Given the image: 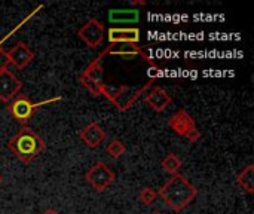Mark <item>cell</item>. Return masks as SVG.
I'll use <instances>...</instances> for the list:
<instances>
[{"instance_id":"obj_1","label":"cell","mask_w":254,"mask_h":214,"mask_svg":"<svg viewBox=\"0 0 254 214\" xmlns=\"http://www.w3.org/2000/svg\"><path fill=\"white\" fill-rule=\"evenodd\" d=\"M159 197L174 212H183L198 197V189L182 174L171 176V179L159 189Z\"/></svg>"},{"instance_id":"obj_2","label":"cell","mask_w":254,"mask_h":214,"mask_svg":"<svg viewBox=\"0 0 254 214\" xmlns=\"http://www.w3.org/2000/svg\"><path fill=\"white\" fill-rule=\"evenodd\" d=\"M7 147L21 162L30 164L45 150L46 144L34 130L24 125L7 142Z\"/></svg>"},{"instance_id":"obj_3","label":"cell","mask_w":254,"mask_h":214,"mask_svg":"<svg viewBox=\"0 0 254 214\" xmlns=\"http://www.w3.org/2000/svg\"><path fill=\"white\" fill-rule=\"evenodd\" d=\"M153 80H149L140 88H132L128 85H121V86H110L107 83L101 85V95L107 98L119 112H127L131 109V106L141 97L144 92L152 86Z\"/></svg>"},{"instance_id":"obj_4","label":"cell","mask_w":254,"mask_h":214,"mask_svg":"<svg viewBox=\"0 0 254 214\" xmlns=\"http://www.w3.org/2000/svg\"><path fill=\"white\" fill-rule=\"evenodd\" d=\"M58 100H61V97H55V98H52V100H46V101H42V103H34V101H31L27 95L18 94V95L7 104L6 110H7V113H9L16 122L25 125V124L33 118V115H34L42 106L49 104V103H52V101H58Z\"/></svg>"},{"instance_id":"obj_5","label":"cell","mask_w":254,"mask_h":214,"mask_svg":"<svg viewBox=\"0 0 254 214\" xmlns=\"http://www.w3.org/2000/svg\"><path fill=\"white\" fill-rule=\"evenodd\" d=\"M168 127L180 137L186 139L189 143H196L201 139V131L196 128L193 118L185 110V109H179L176 113L171 115L170 121H168Z\"/></svg>"},{"instance_id":"obj_6","label":"cell","mask_w":254,"mask_h":214,"mask_svg":"<svg viewBox=\"0 0 254 214\" xmlns=\"http://www.w3.org/2000/svg\"><path fill=\"white\" fill-rule=\"evenodd\" d=\"M116 179V174L104 161H97L86 173L85 180L95 192H104Z\"/></svg>"},{"instance_id":"obj_7","label":"cell","mask_w":254,"mask_h":214,"mask_svg":"<svg viewBox=\"0 0 254 214\" xmlns=\"http://www.w3.org/2000/svg\"><path fill=\"white\" fill-rule=\"evenodd\" d=\"M104 33H106L104 24L97 18H91L77 30V37L88 48L97 49L104 40Z\"/></svg>"},{"instance_id":"obj_8","label":"cell","mask_w":254,"mask_h":214,"mask_svg":"<svg viewBox=\"0 0 254 214\" xmlns=\"http://www.w3.org/2000/svg\"><path fill=\"white\" fill-rule=\"evenodd\" d=\"M106 55H113V57H122V58H127V60H131V58H135V57H141L144 58L149 64H153L155 61L150 60L144 51L137 45V43H110L107 48H104L101 51V54L98 55V58H104Z\"/></svg>"},{"instance_id":"obj_9","label":"cell","mask_w":254,"mask_h":214,"mask_svg":"<svg viewBox=\"0 0 254 214\" xmlns=\"http://www.w3.org/2000/svg\"><path fill=\"white\" fill-rule=\"evenodd\" d=\"M6 58L9 66H13L16 70H24L34 60V52L24 42H16L10 49L6 51Z\"/></svg>"},{"instance_id":"obj_10","label":"cell","mask_w":254,"mask_h":214,"mask_svg":"<svg viewBox=\"0 0 254 214\" xmlns=\"http://www.w3.org/2000/svg\"><path fill=\"white\" fill-rule=\"evenodd\" d=\"M22 89V82L9 70L3 69L0 71V101L10 103Z\"/></svg>"},{"instance_id":"obj_11","label":"cell","mask_w":254,"mask_h":214,"mask_svg":"<svg viewBox=\"0 0 254 214\" xmlns=\"http://www.w3.org/2000/svg\"><path fill=\"white\" fill-rule=\"evenodd\" d=\"M80 140L83 142V144L89 149H97L100 147L104 140L107 139V133L104 131V128L97 124V122H91L88 127H85L80 133H79Z\"/></svg>"},{"instance_id":"obj_12","label":"cell","mask_w":254,"mask_h":214,"mask_svg":"<svg viewBox=\"0 0 254 214\" xmlns=\"http://www.w3.org/2000/svg\"><path fill=\"white\" fill-rule=\"evenodd\" d=\"M107 39L110 43H137L140 42L138 27H110L107 30Z\"/></svg>"},{"instance_id":"obj_13","label":"cell","mask_w":254,"mask_h":214,"mask_svg":"<svg viewBox=\"0 0 254 214\" xmlns=\"http://www.w3.org/2000/svg\"><path fill=\"white\" fill-rule=\"evenodd\" d=\"M144 103L152 110L161 113V112H164L173 103V97L162 86H153L152 91L144 94Z\"/></svg>"},{"instance_id":"obj_14","label":"cell","mask_w":254,"mask_h":214,"mask_svg":"<svg viewBox=\"0 0 254 214\" xmlns=\"http://www.w3.org/2000/svg\"><path fill=\"white\" fill-rule=\"evenodd\" d=\"M140 19V12L137 9H113L109 13V21L112 24H135Z\"/></svg>"},{"instance_id":"obj_15","label":"cell","mask_w":254,"mask_h":214,"mask_svg":"<svg viewBox=\"0 0 254 214\" xmlns=\"http://www.w3.org/2000/svg\"><path fill=\"white\" fill-rule=\"evenodd\" d=\"M237 183L238 186L247 192V194H253L254 192V167L249 165L246 167L238 176H237Z\"/></svg>"},{"instance_id":"obj_16","label":"cell","mask_w":254,"mask_h":214,"mask_svg":"<svg viewBox=\"0 0 254 214\" xmlns=\"http://www.w3.org/2000/svg\"><path fill=\"white\" fill-rule=\"evenodd\" d=\"M183 162L182 159L176 155V153H168L162 161H161V167L165 173H168L170 176H177L180 168H182Z\"/></svg>"},{"instance_id":"obj_17","label":"cell","mask_w":254,"mask_h":214,"mask_svg":"<svg viewBox=\"0 0 254 214\" xmlns=\"http://www.w3.org/2000/svg\"><path fill=\"white\" fill-rule=\"evenodd\" d=\"M101 61H103V60L98 58V57H97L95 60H92V61L88 64V67L83 70V73H82L80 76L103 83V82H101V77H103V66H101Z\"/></svg>"},{"instance_id":"obj_18","label":"cell","mask_w":254,"mask_h":214,"mask_svg":"<svg viewBox=\"0 0 254 214\" xmlns=\"http://www.w3.org/2000/svg\"><path fill=\"white\" fill-rule=\"evenodd\" d=\"M106 152H107V155H110L113 159H119V158H122V156L125 155L127 146H125V143H124L122 140L113 139V140L107 144Z\"/></svg>"},{"instance_id":"obj_19","label":"cell","mask_w":254,"mask_h":214,"mask_svg":"<svg viewBox=\"0 0 254 214\" xmlns=\"http://www.w3.org/2000/svg\"><path fill=\"white\" fill-rule=\"evenodd\" d=\"M79 82H80V85H82L91 95H94V97H100V95H101V85H103V83L95 82V80L88 79V77H83V76L79 77Z\"/></svg>"},{"instance_id":"obj_20","label":"cell","mask_w":254,"mask_h":214,"mask_svg":"<svg viewBox=\"0 0 254 214\" xmlns=\"http://www.w3.org/2000/svg\"><path fill=\"white\" fill-rule=\"evenodd\" d=\"M156 198H158V194H156V191L152 189V188H144V189H141L140 194H138L140 203H141L143 206H147V207L152 206V204L156 201Z\"/></svg>"},{"instance_id":"obj_21","label":"cell","mask_w":254,"mask_h":214,"mask_svg":"<svg viewBox=\"0 0 254 214\" xmlns=\"http://www.w3.org/2000/svg\"><path fill=\"white\" fill-rule=\"evenodd\" d=\"M147 76H149V79H150V80H155L156 77H159V76H161V69H159V66H158L156 63H153V64H149V69H147Z\"/></svg>"},{"instance_id":"obj_22","label":"cell","mask_w":254,"mask_h":214,"mask_svg":"<svg viewBox=\"0 0 254 214\" xmlns=\"http://www.w3.org/2000/svg\"><path fill=\"white\" fill-rule=\"evenodd\" d=\"M9 67V63H7V58H6V49L3 48L1 42H0V71L3 69H7Z\"/></svg>"},{"instance_id":"obj_23","label":"cell","mask_w":254,"mask_h":214,"mask_svg":"<svg viewBox=\"0 0 254 214\" xmlns=\"http://www.w3.org/2000/svg\"><path fill=\"white\" fill-rule=\"evenodd\" d=\"M131 4H132V6H144L146 1H138V0H135V1H131Z\"/></svg>"},{"instance_id":"obj_24","label":"cell","mask_w":254,"mask_h":214,"mask_svg":"<svg viewBox=\"0 0 254 214\" xmlns=\"http://www.w3.org/2000/svg\"><path fill=\"white\" fill-rule=\"evenodd\" d=\"M42 214H60L57 210H54V209H48V210H45Z\"/></svg>"},{"instance_id":"obj_25","label":"cell","mask_w":254,"mask_h":214,"mask_svg":"<svg viewBox=\"0 0 254 214\" xmlns=\"http://www.w3.org/2000/svg\"><path fill=\"white\" fill-rule=\"evenodd\" d=\"M1 182H3V179H1V176H0V185H1Z\"/></svg>"},{"instance_id":"obj_26","label":"cell","mask_w":254,"mask_h":214,"mask_svg":"<svg viewBox=\"0 0 254 214\" xmlns=\"http://www.w3.org/2000/svg\"><path fill=\"white\" fill-rule=\"evenodd\" d=\"M153 214H162V213H153Z\"/></svg>"}]
</instances>
